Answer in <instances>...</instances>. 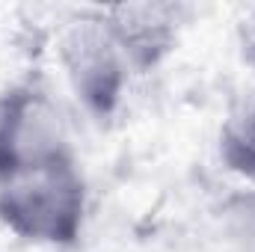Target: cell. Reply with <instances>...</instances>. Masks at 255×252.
I'll return each instance as SVG.
<instances>
[{
    "instance_id": "8992f818",
    "label": "cell",
    "mask_w": 255,
    "mask_h": 252,
    "mask_svg": "<svg viewBox=\"0 0 255 252\" xmlns=\"http://www.w3.org/2000/svg\"><path fill=\"white\" fill-rule=\"evenodd\" d=\"M238 54H241L244 65H250L255 71V3L238 21Z\"/></svg>"
},
{
    "instance_id": "3957f363",
    "label": "cell",
    "mask_w": 255,
    "mask_h": 252,
    "mask_svg": "<svg viewBox=\"0 0 255 252\" xmlns=\"http://www.w3.org/2000/svg\"><path fill=\"white\" fill-rule=\"evenodd\" d=\"M71 154L60 107L39 83H15L0 95V181Z\"/></svg>"
},
{
    "instance_id": "6da1fadb",
    "label": "cell",
    "mask_w": 255,
    "mask_h": 252,
    "mask_svg": "<svg viewBox=\"0 0 255 252\" xmlns=\"http://www.w3.org/2000/svg\"><path fill=\"white\" fill-rule=\"evenodd\" d=\"M86 223V181L74 151L0 181V226L42 247H74Z\"/></svg>"
},
{
    "instance_id": "7a4b0ae2",
    "label": "cell",
    "mask_w": 255,
    "mask_h": 252,
    "mask_svg": "<svg viewBox=\"0 0 255 252\" xmlns=\"http://www.w3.org/2000/svg\"><path fill=\"white\" fill-rule=\"evenodd\" d=\"M60 65L77 104L98 122L113 119L122 104L130 68L113 39L104 9L83 12L60 36Z\"/></svg>"
},
{
    "instance_id": "277c9868",
    "label": "cell",
    "mask_w": 255,
    "mask_h": 252,
    "mask_svg": "<svg viewBox=\"0 0 255 252\" xmlns=\"http://www.w3.org/2000/svg\"><path fill=\"white\" fill-rule=\"evenodd\" d=\"M104 18L130 74H145L175 51L187 9L181 3H119L107 6Z\"/></svg>"
},
{
    "instance_id": "5b68a950",
    "label": "cell",
    "mask_w": 255,
    "mask_h": 252,
    "mask_svg": "<svg viewBox=\"0 0 255 252\" xmlns=\"http://www.w3.org/2000/svg\"><path fill=\"white\" fill-rule=\"evenodd\" d=\"M217 151L229 172L255 181V98L241 104L226 119V125L220 127Z\"/></svg>"
}]
</instances>
